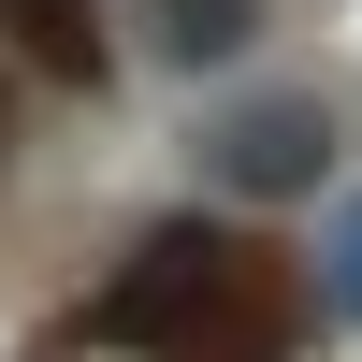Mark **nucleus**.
I'll use <instances>...</instances> for the list:
<instances>
[{
  "label": "nucleus",
  "instance_id": "obj_1",
  "mask_svg": "<svg viewBox=\"0 0 362 362\" xmlns=\"http://www.w3.org/2000/svg\"><path fill=\"white\" fill-rule=\"evenodd\" d=\"M203 174H218L232 203H290V189L334 174V116H319V102H247V116L203 131Z\"/></svg>",
  "mask_w": 362,
  "mask_h": 362
},
{
  "label": "nucleus",
  "instance_id": "obj_2",
  "mask_svg": "<svg viewBox=\"0 0 362 362\" xmlns=\"http://www.w3.org/2000/svg\"><path fill=\"white\" fill-rule=\"evenodd\" d=\"M145 15H160V58L203 73V58H232V44L261 29V0H145Z\"/></svg>",
  "mask_w": 362,
  "mask_h": 362
},
{
  "label": "nucleus",
  "instance_id": "obj_3",
  "mask_svg": "<svg viewBox=\"0 0 362 362\" xmlns=\"http://www.w3.org/2000/svg\"><path fill=\"white\" fill-rule=\"evenodd\" d=\"M319 305H334V319H362V203L334 218V247H319Z\"/></svg>",
  "mask_w": 362,
  "mask_h": 362
}]
</instances>
